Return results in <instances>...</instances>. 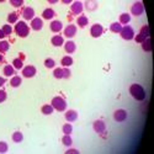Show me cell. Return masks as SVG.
I'll use <instances>...</instances> for the list:
<instances>
[{
    "mask_svg": "<svg viewBox=\"0 0 154 154\" xmlns=\"http://www.w3.org/2000/svg\"><path fill=\"white\" fill-rule=\"evenodd\" d=\"M130 94L137 101H144L146 100V96H147L144 88L140 85V84H137V83L131 84V86H130Z\"/></svg>",
    "mask_w": 154,
    "mask_h": 154,
    "instance_id": "obj_1",
    "label": "cell"
},
{
    "mask_svg": "<svg viewBox=\"0 0 154 154\" xmlns=\"http://www.w3.org/2000/svg\"><path fill=\"white\" fill-rule=\"evenodd\" d=\"M14 30H15L16 35L21 38H26L30 35V26L25 21H17Z\"/></svg>",
    "mask_w": 154,
    "mask_h": 154,
    "instance_id": "obj_2",
    "label": "cell"
},
{
    "mask_svg": "<svg viewBox=\"0 0 154 154\" xmlns=\"http://www.w3.org/2000/svg\"><path fill=\"white\" fill-rule=\"evenodd\" d=\"M51 105L53 106L54 110H57V111H59V112L66 111V110H67V106H68L66 99L62 97V96H54V97L52 99V101H51Z\"/></svg>",
    "mask_w": 154,
    "mask_h": 154,
    "instance_id": "obj_3",
    "label": "cell"
},
{
    "mask_svg": "<svg viewBox=\"0 0 154 154\" xmlns=\"http://www.w3.org/2000/svg\"><path fill=\"white\" fill-rule=\"evenodd\" d=\"M120 35H121V38H123L125 41H131L134 38V30L130 25H126V26H122Z\"/></svg>",
    "mask_w": 154,
    "mask_h": 154,
    "instance_id": "obj_4",
    "label": "cell"
},
{
    "mask_svg": "<svg viewBox=\"0 0 154 154\" xmlns=\"http://www.w3.org/2000/svg\"><path fill=\"white\" fill-rule=\"evenodd\" d=\"M93 128L94 131L100 134V136H106V123L102 121V120H96L93 123Z\"/></svg>",
    "mask_w": 154,
    "mask_h": 154,
    "instance_id": "obj_5",
    "label": "cell"
},
{
    "mask_svg": "<svg viewBox=\"0 0 154 154\" xmlns=\"http://www.w3.org/2000/svg\"><path fill=\"white\" fill-rule=\"evenodd\" d=\"M144 11H146L144 4L140 3V2H137V3H134V4L131 6V14H132L133 16H140V15H143Z\"/></svg>",
    "mask_w": 154,
    "mask_h": 154,
    "instance_id": "obj_6",
    "label": "cell"
},
{
    "mask_svg": "<svg viewBox=\"0 0 154 154\" xmlns=\"http://www.w3.org/2000/svg\"><path fill=\"white\" fill-rule=\"evenodd\" d=\"M83 10H84V5L82 2H73L70 5V12L73 15L76 16H80L83 14Z\"/></svg>",
    "mask_w": 154,
    "mask_h": 154,
    "instance_id": "obj_7",
    "label": "cell"
},
{
    "mask_svg": "<svg viewBox=\"0 0 154 154\" xmlns=\"http://www.w3.org/2000/svg\"><path fill=\"white\" fill-rule=\"evenodd\" d=\"M127 117H128V113L123 109H119L113 112V120L116 122H125L127 120Z\"/></svg>",
    "mask_w": 154,
    "mask_h": 154,
    "instance_id": "obj_8",
    "label": "cell"
},
{
    "mask_svg": "<svg viewBox=\"0 0 154 154\" xmlns=\"http://www.w3.org/2000/svg\"><path fill=\"white\" fill-rule=\"evenodd\" d=\"M36 73H37L36 67L31 66V64L22 68V76H23V78H33V76L36 75Z\"/></svg>",
    "mask_w": 154,
    "mask_h": 154,
    "instance_id": "obj_9",
    "label": "cell"
},
{
    "mask_svg": "<svg viewBox=\"0 0 154 154\" xmlns=\"http://www.w3.org/2000/svg\"><path fill=\"white\" fill-rule=\"evenodd\" d=\"M102 33H104V27H102V25H100V23H94L93 26L90 27V35H91L94 38H99Z\"/></svg>",
    "mask_w": 154,
    "mask_h": 154,
    "instance_id": "obj_10",
    "label": "cell"
},
{
    "mask_svg": "<svg viewBox=\"0 0 154 154\" xmlns=\"http://www.w3.org/2000/svg\"><path fill=\"white\" fill-rule=\"evenodd\" d=\"M76 32H78V29H76V26L73 23L68 25V26L64 29V36H66L67 38H73L76 35Z\"/></svg>",
    "mask_w": 154,
    "mask_h": 154,
    "instance_id": "obj_11",
    "label": "cell"
},
{
    "mask_svg": "<svg viewBox=\"0 0 154 154\" xmlns=\"http://www.w3.org/2000/svg\"><path fill=\"white\" fill-rule=\"evenodd\" d=\"M43 27V20L41 17H35L31 20V29L33 31H41Z\"/></svg>",
    "mask_w": 154,
    "mask_h": 154,
    "instance_id": "obj_12",
    "label": "cell"
},
{
    "mask_svg": "<svg viewBox=\"0 0 154 154\" xmlns=\"http://www.w3.org/2000/svg\"><path fill=\"white\" fill-rule=\"evenodd\" d=\"M22 17L25 20H32L35 19V10L31 6H26L22 9Z\"/></svg>",
    "mask_w": 154,
    "mask_h": 154,
    "instance_id": "obj_13",
    "label": "cell"
},
{
    "mask_svg": "<svg viewBox=\"0 0 154 154\" xmlns=\"http://www.w3.org/2000/svg\"><path fill=\"white\" fill-rule=\"evenodd\" d=\"M49 29H51V31H52V32L58 33V32H60L63 30V23L59 20H53L52 22H51V25H49Z\"/></svg>",
    "mask_w": 154,
    "mask_h": 154,
    "instance_id": "obj_14",
    "label": "cell"
},
{
    "mask_svg": "<svg viewBox=\"0 0 154 154\" xmlns=\"http://www.w3.org/2000/svg\"><path fill=\"white\" fill-rule=\"evenodd\" d=\"M56 17V11L52 9V8H47L43 10L42 12V19H46V20H52Z\"/></svg>",
    "mask_w": 154,
    "mask_h": 154,
    "instance_id": "obj_15",
    "label": "cell"
},
{
    "mask_svg": "<svg viewBox=\"0 0 154 154\" xmlns=\"http://www.w3.org/2000/svg\"><path fill=\"white\" fill-rule=\"evenodd\" d=\"M66 120L68 122H75L76 120H78V112H76L75 110H68L66 112Z\"/></svg>",
    "mask_w": 154,
    "mask_h": 154,
    "instance_id": "obj_16",
    "label": "cell"
},
{
    "mask_svg": "<svg viewBox=\"0 0 154 154\" xmlns=\"http://www.w3.org/2000/svg\"><path fill=\"white\" fill-rule=\"evenodd\" d=\"M64 49H66V52H67L68 54L74 53L75 51H76V45H75V42H73V41H67L66 43H64Z\"/></svg>",
    "mask_w": 154,
    "mask_h": 154,
    "instance_id": "obj_17",
    "label": "cell"
},
{
    "mask_svg": "<svg viewBox=\"0 0 154 154\" xmlns=\"http://www.w3.org/2000/svg\"><path fill=\"white\" fill-rule=\"evenodd\" d=\"M51 43H52L54 47H60V46L64 45V38L59 35H56V36H53L52 38H51Z\"/></svg>",
    "mask_w": 154,
    "mask_h": 154,
    "instance_id": "obj_18",
    "label": "cell"
},
{
    "mask_svg": "<svg viewBox=\"0 0 154 154\" xmlns=\"http://www.w3.org/2000/svg\"><path fill=\"white\" fill-rule=\"evenodd\" d=\"M76 25L83 29V27H85L89 25V19L85 15H80V16H78V19H76Z\"/></svg>",
    "mask_w": 154,
    "mask_h": 154,
    "instance_id": "obj_19",
    "label": "cell"
},
{
    "mask_svg": "<svg viewBox=\"0 0 154 154\" xmlns=\"http://www.w3.org/2000/svg\"><path fill=\"white\" fill-rule=\"evenodd\" d=\"M15 68L11 66V64H6V66L4 67V69H3V73H4V75L5 76H14L15 75Z\"/></svg>",
    "mask_w": 154,
    "mask_h": 154,
    "instance_id": "obj_20",
    "label": "cell"
},
{
    "mask_svg": "<svg viewBox=\"0 0 154 154\" xmlns=\"http://www.w3.org/2000/svg\"><path fill=\"white\" fill-rule=\"evenodd\" d=\"M120 23L122 25V26H126V25H128L130 23V21H131V15L130 14H127V12H123V14H121L120 15Z\"/></svg>",
    "mask_w": 154,
    "mask_h": 154,
    "instance_id": "obj_21",
    "label": "cell"
},
{
    "mask_svg": "<svg viewBox=\"0 0 154 154\" xmlns=\"http://www.w3.org/2000/svg\"><path fill=\"white\" fill-rule=\"evenodd\" d=\"M60 64L64 67V68H68L70 66H73V58L70 56H64L62 59H60Z\"/></svg>",
    "mask_w": 154,
    "mask_h": 154,
    "instance_id": "obj_22",
    "label": "cell"
},
{
    "mask_svg": "<svg viewBox=\"0 0 154 154\" xmlns=\"http://www.w3.org/2000/svg\"><path fill=\"white\" fill-rule=\"evenodd\" d=\"M21 83H22V79H21V76H19V75H14L10 79V85L12 88H19L21 85Z\"/></svg>",
    "mask_w": 154,
    "mask_h": 154,
    "instance_id": "obj_23",
    "label": "cell"
},
{
    "mask_svg": "<svg viewBox=\"0 0 154 154\" xmlns=\"http://www.w3.org/2000/svg\"><path fill=\"white\" fill-rule=\"evenodd\" d=\"M122 30V25L120 22H113L110 25V31L113 33H120Z\"/></svg>",
    "mask_w": 154,
    "mask_h": 154,
    "instance_id": "obj_24",
    "label": "cell"
},
{
    "mask_svg": "<svg viewBox=\"0 0 154 154\" xmlns=\"http://www.w3.org/2000/svg\"><path fill=\"white\" fill-rule=\"evenodd\" d=\"M11 138H12V140H14L15 143H21L22 140H23V134H22L20 131H16V132L12 133Z\"/></svg>",
    "mask_w": 154,
    "mask_h": 154,
    "instance_id": "obj_25",
    "label": "cell"
},
{
    "mask_svg": "<svg viewBox=\"0 0 154 154\" xmlns=\"http://www.w3.org/2000/svg\"><path fill=\"white\" fill-rule=\"evenodd\" d=\"M53 111H54V109L51 104H46V105H43L41 107V112L43 115H51V113H53Z\"/></svg>",
    "mask_w": 154,
    "mask_h": 154,
    "instance_id": "obj_26",
    "label": "cell"
},
{
    "mask_svg": "<svg viewBox=\"0 0 154 154\" xmlns=\"http://www.w3.org/2000/svg\"><path fill=\"white\" fill-rule=\"evenodd\" d=\"M142 45V49L144 51V52H150L152 51V41L150 38H146V41L140 43Z\"/></svg>",
    "mask_w": 154,
    "mask_h": 154,
    "instance_id": "obj_27",
    "label": "cell"
},
{
    "mask_svg": "<svg viewBox=\"0 0 154 154\" xmlns=\"http://www.w3.org/2000/svg\"><path fill=\"white\" fill-rule=\"evenodd\" d=\"M9 48H10V43L8 42V41H5V40H3V41H0V53H6L8 51H9Z\"/></svg>",
    "mask_w": 154,
    "mask_h": 154,
    "instance_id": "obj_28",
    "label": "cell"
},
{
    "mask_svg": "<svg viewBox=\"0 0 154 154\" xmlns=\"http://www.w3.org/2000/svg\"><path fill=\"white\" fill-rule=\"evenodd\" d=\"M62 143L66 147H70L73 144V139H72L70 134H64V137L62 138Z\"/></svg>",
    "mask_w": 154,
    "mask_h": 154,
    "instance_id": "obj_29",
    "label": "cell"
},
{
    "mask_svg": "<svg viewBox=\"0 0 154 154\" xmlns=\"http://www.w3.org/2000/svg\"><path fill=\"white\" fill-rule=\"evenodd\" d=\"M12 67H14L16 70H20L23 68V62L21 58H15L14 62H12Z\"/></svg>",
    "mask_w": 154,
    "mask_h": 154,
    "instance_id": "obj_30",
    "label": "cell"
},
{
    "mask_svg": "<svg viewBox=\"0 0 154 154\" xmlns=\"http://www.w3.org/2000/svg\"><path fill=\"white\" fill-rule=\"evenodd\" d=\"M85 9L88 11H95L97 9V3L96 2H85Z\"/></svg>",
    "mask_w": 154,
    "mask_h": 154,
    "instance_id": "obj_31",
    "label": "cell"
},
{
    "mask_svg": "<svg viewBox=\"0 0 154 154\" xmlns=\"http://www.w3.org/2000/svg\"><path fill=\"white\" fill-rule=\"evenodd\" d=\"M17 20H19L17 12H10V14L8 15V21H9V23H16Z\"/></svg>",
    "mask_w": 154,
    "mask_h": 154,
    "instance_id": "obj_32",
    "label": "cell"
},
{
    "mask_svg": "<svg viewBox=\"0 0 154 154\" xmlns=\"http://www.w3.org/2000/svg\"><path fill=\"white\" fill-rule=\"evenodd\" d=\"M45 67L48 68V69H53L56 67V60L53 58H47L45 60Z\"/></svg>",
    "mask_w": 154,
    "mask_h": 154,
    "instance_id": "obj_33",
    "label": "cell"
},
{
    "mask_svg": "<svg viewBox=\"0 0 154 154\" xmlns=\"http://www.w3.org/2000/svg\"><path fill=\"white\" fill-rule=\"evenodd\" d=\"M62 131L64 134H70L73 132V126L70 123H64L62 127Z\"/></svg>",
    "mask_w": 154,
    "mask_h": 154,
    "instance_id": "obj_34",
    "label": "cell"
},
{
    "mask_svg": "<svg viewBox=\"0 0 154 154\" xmlns=\"http://www.w3.org/2000/svg\"><path fill=\"white\" fill-rule=\"evenodd\" d=\"M53 76L56 79H63V68H56L53 70Z\"/></svg>",
    "mask_w": 154,
    "mask_h": 154,
    "instance_id": "obj_35",
    "label": "cell"
},
{
    "mask_svg": "<svg viewBox=\"0 0 154 154\" xmlns=\"http://www.w3.org/2000/svg\"><path fill=\"white\" fill-rule=\"evenodd\" d=\"M139 33H140V35H143L146 38H149V26H148V25H144V26L140 27Z\"/></svg>",
    "mask_w": 154,
    "mask_h": 154,
    "instance_id": "obj_36",
    "label": "cell"
},
{
    "mask_svg": "<svg viewBox=\"0 0 154 154\" xmlns=\"http://www.w3.org/2000/svg\"><path fill=\"white\" fill-rule=\"evenodd\" d=\"M9 150V146L6 142L4 140H0V154H4V153H8Z\"/></svg>",
    "mask_w": 154,
    "mask_h": 154,
    "instance_id": "obj_37",
    "label": "cell"
},
{
    "mask_svg": "<svg viewBox=\"0 0 154 154\" xmlns=\"http://www.w3.org/2000/svg\"><path fill=\"white\" fill-rule=\"evenodd\" d=\"M2 30L5 33V36H10L12 33V27L10 26V25H4V26L2 27Z\"/></svg>",
    "mask_w": 154,
    "mask_h": 154,
    "instance_id": "obj_38",
    "label": "cell"
},
{
    "mask_svg": "<svg viewBox=\"0 0 154 154\" xmlns=\"http://www.w3.org/2000/svg\"><path fill=\"white\" fill-rule=\"evenodd\" d=\"M10 5L14 6V8H21L23 5V0H11Z\"/></svg>",
    "mask_w": 154,
    "mask_h": 154,
    "instance_id": "obj_39",
    "label": "cell"
},
{
    "mask_svg": "<svg viewBox=\"0 0 154 154\" xmlns=\"http://www.w3.org/2000/svg\"><path fill=\"white\" fill-rule=\"evenodd\" d=\"M134 41L137 43H142V42L146 41V37L143 35H140V33H137V35H134Z\"/></svg>",
    "mask_w": 154,
    "mask_h": 154,
    "instance_id": "obj_40",
    "label": "cell"
},
{
    "mask_svg": "<svg viewBox=\"0 0 154 154\" xmlns=\"http://www.w3.org/2000/svg\"><path fill=\"white\" fill-rule=\"evenodd\" d=\"M6 99H8V94H6V91L3 90V89H0V104H2V102H4Z\"/></svg>",
    "mask_w": 154,
    "mask_h": 154,
    "instance_id": "obj_41",
    "label": "cell"
},
{
    "mask_svg": "<svg viewBox=\"0 0 154 154\" xmlns=\"http://www.w3.org/2000/svg\"><path fill=\"white\" fill-rule=\"evenodd\" d=\"M70 78V70L68 68H63V79Z\"/></svg>",
    "mask_w": 154,
    "mask_h": 154,
    "instance_id": "obj_42",
    "label": "cell"
},
{
    "mask_svg": "<svg viewBox=\"0 0 154 154\" xmlns=\"http://www.w3.org/2000/svg\"><path fill=\"white\" fill-rule=\"evenodd\" d=\"M66 153H67V154H78L79 150H78V149H74V148H70V149H68Z\"/></svg>",
    "mask_w": 154,
    "mask_h": 154,
    "instance_id": "obj_43",
    "label": "cell"
},
{
    "mask_svg": "<svg viewBox=\"0 0 154 154\" xmlns=\"http://www.w3.org/2000/svg\"><path fill=\"white\" fill-rule=\"evenodd\" d=\"M5 37H6V36H5V33L3 32V30H2V29H0V41H3Z\"/></svg>",
    "mask_w": 154,
    "mask_h": 154,
    "instance_id": "obj_44",
    "label": "cell"
},
{
    "mask_svg": "<svg viewBox=\"0 0 154 154\" xmlns=\"http://www.w3.org/2000/svg\"><path fill=\"white\" fill-rule=\"evenodd\" d=\"M6 83V80H5V78H3V76H0V88H2L4 84Z\"/></svg>",
    "mask_w": 154,
    "mask_h": 154,
    "instance_id": "obj_45",
    "label": "cell"
},
{
    "mask_svg": "<svg viewBox=\"0 0 154 154\" xmlns=\"http://www.w3.org/2000/svg\"><path fill=\"white\" fill-rule=\"evenodd\" d=\"M63 4H66V5H72V0H63V2H62Z\"/></svg>",
    "mask_w": 154,
    "mask_h": 154,
    "instance_id": "obj_46",
    "label": "cell"
},
{
    "mask_svg": "<svg viewBox=\"0 0 154 154\" xmlns=\"http://www.w3.org/2000/svg\"><path fill=\"white\" fill-rule=\"evenodd\" d=\"M48 3H49V4H57V3H58V0H49Z\"/></svg>",
    "mask_w": 154,
    "mask_h": 154,
    "instance_id": "obj_47",
    "label": "cell"
},
{
    "mask_svg": "<svg viewBox=\"0 0 154 154\" xmlns=\"http://www.w3.org/2000/svg\"><path fill=\"white\" fill-rule=\"evenodd\" d=\"M3 60H4V56H3L2 53H0V63H2Z\"/></svg>",
    "mask_w": 154,
    "mask_h": 154,
    "instance_id": "obj_48",
    "label": "cell"
}]
</instances>
